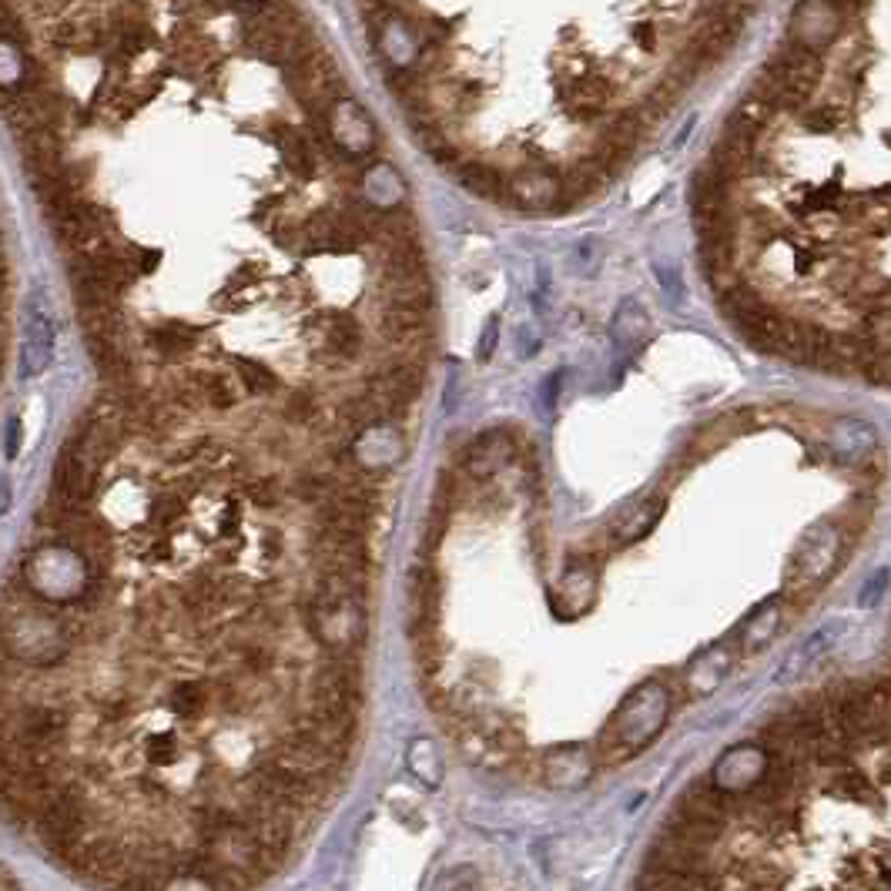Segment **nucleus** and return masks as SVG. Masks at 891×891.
<instances>
[{
	"mask_svg": "<svg viewBox=\"0 0 891 891\" xmlns=\"http://www.w3.org/2000/svg\"><path fill=\"white\" fill-rule=\"evenodd\" d=\"M865 372L875 382H885V386H891V349H871V356L865 362Z\"/></svg>",
	"mask_w": 891,
	"mask_h": 891,
	"instance_id": "c9c22d12",
	"label": "nucleus"
},
{
	"mask_svg": "<svg viewBox=\"0 0 891 891\" xmlns=\"http://www.w3.org/2000/svg\"><path fill=\"white\" fill-rule=\"evenodd\" d=\"M841 731L848 741H875V737L891 731V684L871 687L865 694L845 697L838 704Z\"/></svg>",
	"mask_w": 891,
	"mask_h": 891,
	"instance_id": "20e7f679",
	"label": "nucleus"
},
{
	"mask_svg": "<svg viewBox=\"0 0 891 891\" xmlns=\"http://www.w3.org/2000/svg\"><path fill=\"white\" fill-rule=\"evenodd\" d=\"M878 449V433L875 426L865 423V419H841V423L831 429V453H835L838 463H868V456Z\"/></svg>",
	"mask_w": 891,
	"mask_h": 891,
	"instance_id": "4468645a",
	"label": "nucleus"
},
{
	"mask_svg": "<svg viewBox=\"0 0 891 891\" xmlns=\"http://www.w3.org/2000/svg\"><path fill=\"white\" fill-rule=\"evenodd\" d=\"M198 386L205 406L212 409H232L238 396H242V382H238V376H228V372H201Z\"/></svg>",
	"mask_w": 891,
	"mask_h": 891,
	"instance_id": "a878e982",
	"label": "nucleus"
},
{
	"mask_svg": "<svg viewBox=\"0 0 891 891\" xmlns=\"http://www.w3.org/2000/svg\"><path fill=\"white\" fill-rule=\"evenodd\" d=\"M426 332H429L426 312H413V309L382 312V335H386L392 346H413V342L426 339Z\"/></svg>",
	"mask_w": 891,
	"mask_h": 891,
	"instance_id": "a211bd4d",
	"label": "nucleus"
},
{
	"mask_svg": "<svg viewBox=\"0 0 891 891\" xmlns=\"http://www.w3.org/2000/svg\"><path fill=\"white\" fill-rule=\"evenodd\" d=\"M768 768L771 761L761 747H734L731 754H724V758L717 761L711 781L724 794H741V791H751L754 784L768 774Z\"/></svg>",
	"mask_w": 891,
	"mask_h": 891,
	"instance_id": "423d86ee",
	"label": "nucleus"
},
{
	"mask_svg": "<svg viewBox=\"0 0 891 891\" xmlns=\"http://www.w3.org/2000/svg\"><path fill=\"white\" fill-rule=\"evenodd\" d=\"M660 513H664V500L660 496H644V500L630 503L627 510L617 513V520L610 523L607 530V540L613 546H630L637 543L640 536L654 530V523L660 520Z\"/></svg>",
	"mask_w": 891,
	"mask_h": 891,
	"instance_id": "f8f14e48",
	"label": "nucleus"
},
{
	"mask_svg": "<svg viewBox=\"0 0 891 891\" xmlns=\"http://www.w3.org/2000/svg\"><path fill=\"white\" fill-rule=\"evenodd\" d=\"M781 627V613H778V600H768L764 607L747 620L744 634H741V647L744 650H761L771 644V637L778 634Z\"/></svg>",
	"mask_w": 891,
	"mask_h": 891,
	"instance_id": "bb28decb",
	"label": "nucleus"
},
{
	"mask_svg": "<svg viewBox=\"0 0 891 891\" xmlns=\"http://www.w3.org/2000/svg\"><path fill=\"white\" fill-rule=\"evenodd\" d=\"M456 175L469 195L476 198H500L506 191V178L493 165H483V161H463L456 168Z\"/></svg>",
	"mask_w": 891,
	"mask_h": 891,
	"instance_id": "4be33fe9",
	"label": "nucleus"
},
{
	"mask_svg": "<svg viewBox=\"0 0 891 891\" xmlns=\"http://www.w3.org/2000/svg\"><path fill=\"white\" fill-rule=\"evenodd\" d=\"M727 667H731V654H727L724 647L707 650V654L697 657L691 670H687V687H691L694 694H711L727 677Z\"/></svg>",
	"mask_w": 891,
	"mask_h": 891,
	"instance_id": "6ab92c4d",
	"label": "nucleus"
},
{
	"mask_svg": "<svg viewBox=\"0 0 891 891\" xmlns=\"http://www.w3.org/2000/svg\"><path fill=\"white\" fill-rule=\"evenodd\" d=\"M771 114H774V111L768 108V104L758 101V98H754V94H751V98L737 104V111L731 114V118H727L724 138H727V141H737V145L754 148V141H758V131L764 128V124H768Z\"/></svg>",
	"mask_w": 891,
	"mask_h": 891,
	"instance_id": "f3484780",
	"label": "nucleus"
},
{
	"mask_svg": "<svg viewBox=\"0 0 891 891\" xmlns=\"http://www.w3.org/2000/svg\"><path fill=\"white\" fill-rule=\"evenodd\" d=\"M593 774L590 751L583 744L553 747L543 758V781L550 788H583Z\"/></svg>",
	"mask_w": 891,
	"mask_h": 891,
	"instance_id": "9d476101",
	"label": "nucleus"
},
{
	"mask_svg": "<svg viewBox=\"0 0 891 891\" xmlns=\"http://www.w3.org/2000/svg\"><path fill=\"white\" fill-rule=\"evenodd\" d=\"M151 339H155L158 352H165V356H181V352H188L191 346H195L198 329H191V325H185V322H165V325H158V329L151 332Z\"/></svg>",
	"mask_w": 891,
	"mask_h": 891,
	"instance_id": "c756f323",
	"label": "nucleus"
},
{
	"mask_svg": "<svg viewBox=\"0 0 891 891\" xmlns=\"http://www.w3.org/2000/svg\"><path fill=\"white\" fill-rule=\"evenodd\" d=\"M275 145H279L285 165L295 168V175H302V178L315 175V168H319V151L312 148V141L305 138L302 131H292V128L279 131L275 134Z\"/></svg>",
	"mask_w": 891,
	"mask_h": 891,
	"instance_id": "aec40b11",
	"label": "nucleus"
},
{
	"mask_svg": "<svg viewBox=\"0 0 891 891\" xmlns=\"http://www.w3.org/2000/svg\"><path fill=\"white\" fill-rule=\"evenodd\" d=\"M667 714H670V691L660 680H647V684L637 687L624 701V707L610 717L597 754L607 764L630 761L660 734Z\"/></svg>",
	"mask_w": 891,
	"mask_h": 891,
	"instance_id": "f257e3e1",
	"label": "nucleus"
},
{
	"mask_svg": "<svg viewBox=\"0 0 891 891\" xmlns=\"http://www.w3.org/2000/svg\"><path fill=\"white\" fill-rule=\"evenodd\" d=\"M17 449H21V419H11L7 423V459H17Z\"/></svg>",
	"mask_w": 891,
	"mask_h": 891,
	"instance_id": "4c0bfd02",
	"label": "nucleus"
},
{
	"mask_svg": "<svg viewBox=\"0 0 891 891\" xmlns=\"http://www.w3.org/2000/svg\"><path fill=\"white\" fill-rule=\"evenodd\" d=\"M513 456V439L503 429H490V433L476 436L473 443L463 449V469L473 479H490L493 473L510 463Z\"/></svg>",
	"mask_w": 891,
	"mask_h": 891,
	"instance_id": "9b49d317",
	"label": "nucleus"
},
{
	"mask_svg": "<svg viewBox=\"0 0 891 891\" xmlns=\"http://www.w3.org/2000/svg\"><path fill=\"white\" fill-rule=\"evenodd\" d=\"M647 332H650V319H647L644 305H640L637 299H627L624 305H620L617 319H613V339H617L624 349L634 352V349L644 346Z\"/></svg>",
	"mask_w": 891,
	"mask_h": 891,
	"instance_id": "412c9836",
	"label": "nucleus"
},
{
	"mask_svg": "<svg viewBox=\"0 0 891 891\" xmlns=\"http://www.w3.org/2000/svg\"><path fill=\"white\" fill-rule=\"evenodd\" d=\"M603 181H607V175H603V171L593 165V158L580 161V165H573L567 171V178H563V201H560V208H570V205H577V201L590 198L593 191L603 185Z\"/></svg>",
	"mask_w": 891,
	"mask_h": 891,
	"instance_id": "5701e85b",
	"label": "nucleus"
},
{
	"mask_svg": "<svg viewBox=\"0 0 891 891\" xmlns=\"http://www.w3.org/2000/svg\"><path fill=\"white\" fill-rule=\"evenodd\" d=\"M4 885H7V891H17V885H14V875H11V871H4Z\"/></svg>",
	"mask_w": 891,
	"mask_h": 891,
	"instance_id": "a19ab883",
	"label": "nucleus"
},
{
	"mask_svg": "<svg viewBox=\"0 0 891 891\" xmlns=\"http://www.w3.org/2000/svg\"><path fill=\"white\" fill-rule=\"evenodd\" d=\"M848 634V620H828L825 627H818L814 634L804 640V644L794 650V654L784 660L778 670V680H798L808 674L811 667H818L831 650L838 647V640Z\"/></svg>",
	"mask_w": 891,
	"mask_h": 891,
	"instance_id": "6e6552de",
	"label": "nucleus"
},
{
	"mask_svg": "<svg viewBox=\"0 0 891 891\" xmlns=\"http://www.w3.org/2000/svg\"><path fill=\"white\" fill-rule=\"evenodd\" d=\"M845 121V114H841L835 104H821V108H814L808 118H804V124H808V131H818V134H825V131H835L838 124Z\"/></svg>",
	"mask_w": 891,
	"mask_h": 891,
	"instance_id": "473e14b6",
	"label": "nucleus"
},
{
	"mask_svg": "<svg viewBox=\"0 0 891 891\" xmlns=\"http://www.w3.org/2000/svg\"><path fill=\"white\" fill-rule=\"evenodd\" d=\"M289 409H292V416H295V413H299V416H309L312 409H315V402H309V396H299V399H292V406H289Z\"/></svg>",
	"mask_w": 891,
	"mask_h": 891,
	"instance_id": "ea45409f",
	"label": "nucleus"
},
{
	"mask_svg": "<svg viewBox=\"0 0 891 891\" xmlns=\"http://www.w3.org/2000/svg\"><path fill=\"white\" fill-rule=\"evenodd\" d=\"M644 131H647V121L640 118L637 111L617 114V118L610 121V128H607V138H603V145L620 148V151H627V155H630V148L637 145L640 134H644Z\"/></svg>",
	"mask_w": 891,
	"mask_h": 891,
	"instance_id": "c85d7f7f",
	"label": "nucleus"
},
{
	"mask_svg": "<svg viewBox=\"0 0 891 891\" xmlns=\"http://www.w3.org/2000/svg\"><path fill=\"white\" fill-rule=\"evenodd\" d=\"M506 195L526 212H557L563 201V178L553 175L550 168H520L506 181Z\"/></svg>",
	"mask_w": 891,
	"mask_h": 891,
	"instance_id": "39448f33",
	"label": "nucleus"
},
{
	"mask_svg": "<svg viewBox=\"0 0 891 891\" xmlns=\"http://www.w3.org/2000/svg\"><path fill=\"white\" fill-rule=\"evenodd\" d=\"M362 346V329L352 315H332L325 322V349L342 359H352Z\"/></svg>",
	"mask_w": 891,
	"mask_h": 891,
	"instance_id": "b1692460",
	"label": "nucleus"
},
{
	"mask_svg": "<svg viewBox=\"0 0 891 891\" xmlns=\"http://www.w3.org/2000/svg\"><path fill=\"white\" fill-rule=\"evenodd\" d=\"M382 302L386 309H413V312H426L433 305V285H429L426 272H413V275H382L379 282Z\"/></svg>",
	"mask_w": 891,
	"mask_h": 891,
	"instance_id": "ddd939ff",
	"label": "nucleus"
},
{
	"mask_svg": "<svg viewBox=\"0 0 891 891\" xmlns=\"http://www.w3.org/2000/svg\"><path fill=\"white\" fill-rule=\"evenodd\" d=\"M54 335H57L54 315L47 312L44 299H34L31 309H27V335H24V349H21V376L24 379L41 376L47 369L51 352H54Z\"/></svg>",
	"mask_w": 891,
	"mask_h": 891,
	"instance_id": "0eeeda50",
	"label": "nucleus"
},
{
	"mask_svg": "<svg viewBox=\"0 0 891 891\" xmlns=\"http://www.w3.org/2000/svg\"><path fill=\"white\" fill-rule=\"evenodd\" d=\"M721 309H724L727 315H731L734 325H737V329H741L744 322L758 319V315H761V312H768L771 305L764 302L754 289H747V285H731V289H724V292H721Z\"/></svg>",
	"mask_w": 891,
	"mask_h": 891,
	"instance_id": "393cba45",
	"label": "nucleus"
},
{
	"mask_svg": "<svg viewBox=\"0 0 891 891\" xmlns=\"http://www.w3.org/2000/svg\"><path fill=\"white\" fill-rule=\"evenodd\" d=\"M329 141H335L349 155H366L376 145V128L369 124L359 104L342 101L329 111Z\"/></svg>",
	"mask_w": 891,
	"mask_h": 891,
	"instance_id": "1a4fd4ad",
	"label": "nucleus"
},
{
	"mask_svg": "<svg viewBox=\"0 0 891 891\" xmlns=\"http://www.w3.org/2000/svg\"><path fill=\"white\" fill-rule=\"evenodd\" d=\"M252 500H255L258 506L275 503V490H272V486H268L265 479H262V483H255V486H252Z\"/></svg>",
	"mask_w": 891,
	"mask_h": 891,
	"instance_id": "58836bf2",
	"label": "nucleus"
},
{
	"mask_svg": "<svg viewBox=\"0 0 891 891\" xmlns=\"http://www.w3.org/2000/svg\"><path fill=\"white\" fill-rule=\"evenodd\" d=\"M436 891H479V878L473 868H456L439 878Z\"/></svg>",
	"mask_w": 891,
	"mask_h": 891,
	"instance_id": "f704fd0d",
	"label": "nucleus"
},
{
	"mask_svg": "<svg viewBox=\"0 0 891 891\" xmlns=\"http://www.w3.org/2000/svg\"><path fill=\"white\" fill-rule=\"evenodd\" d=\"M312 630L335 657H349L366 640V613L359 597H335L322 593L312 603Z\"/></svg>",
	"mask_w": 891,
	"mask_h": 891,
	"instance_id": "f03ea898",
	"label": "nucleus"
},
{
	"mask_svg": "<svg viewBox=\"0 0 891 891\" xmlns=\"http://www.w3.org/2000/svg\"><path fill=\"white\" fill-rule=\"evenodd\" d=\"M861 218H865L871 228H891V188L871 191L865 201V215Z\"/></svg>",
	"mask_w": 891,
	"mask_h": 891,
	"instance_id": "2f4dec72",
	"label": "nucleus"
},
{
	"mask_svg": "<svg viewBox=\"0 0 891 891\" xmlns=\"http://www.w3.org/2000/svg\"><path fill=\"white\" fill-rule=\"evenodd\" d=\"M838 34V7L831 4H804L794 11V44H804L818 51V44L831 41Z\"/></svg>",
	"mask_w": 891,
	"mask_h": 891,
	"instance_id": "2eb2a0df",
	"label": "nucleus"
},
{
	"mask_svg": "<svg viewBox=\"0 0 891 891\" xmlns=\"http://www.w3.org/2000/svg\"><path fill=\"white\" fill-rule=\"evenodd\" d=\"M409 771L416 774L419 781L426 784V788H436L439 781H443V761H439V751L433 741H426V737H419V741H413V747H409Z\"/></svg>",
	"mask_w": 891,
	"mask_h": 891,
	"instance_id": "cd10ccee",
	"label": "nucleus"
},
{
	"mask_svg": "<svg viewBox=\"0 0 891 891\" xmlns=\"http://www.w3.org/2000/svg\"><path fill=\"white\" fill-rule=\"evenodd\" d=\"M235 369H238V382H242V389H248V392H272L275 389V372L268 366H262V362L238 359Z\"/></svg>",
	"mask_w": 891,
	"mask_h": 891,
	"instance_id": "7c9ffc66",
	"label": "nucleus"
},
{
	"mask_svg": "<svg viewBox=\"0 0 891 891\" xmlns=\"http://www.w3.org/2000/svg\"><path fill=\"white\" fill-rule=\"evenodd\" d=\"M888 580H891L888 570H875V573H871V577L865 580V587H861V597H858L861 607H878L881 597H885V590H888Z\"/></svg>",
	"mask_w": 891,
	"mask_h": 891,
	"instance_id": "72a5a7b5",
	"label": "nucleus"
},
{
	"mask_svg": "<svg viewBox=\"0 0 891 891\" xmlns=\"http://www.w3.org/2000/svg\"><path fill=\"white\" fill-rule=\"evenodd\" d=\"M838 546H841L838 526L831 523L811 526L788 563V587L814 590L818 583H825L831 577V570L838 567Z\"/></svg>",
	"mask_w": 891,
	"mask_h": 891,
	"instance_id": "7ed1b4c3",
	"label": "nucleus"
},
{
	"mask_svg": "<svg viewBox=\"0 0 891 891\" xmlns=\"http://www.w3.org/2000/svg\"><path fill=\"white\" fill-rule=\"evenodd\" d=\"M607 101H610V84L597 78V74L577 78L563 88V104H567V111L573 118H593V114H600L607 108Z\"/></svg>",
	"mask_w": 891,
	"mask_h": 891,
	"instance_id": "dca6fc26",
	"label": "nucleus"
},
{
	"mask_svg": "<svg viewBox=\"0 0 891 891\" xmlns=\"http://www.w3.org/2000/svg\"><path fill=\"white\" fill-rule=\"evenodd\" d=\"M496 335H500V322H490L486 325V339H479V359H490L493 349H496Z\"/></svg>",
	"mask_w": 891,
	"mask_h": 891,
	"instance_id": "e433bc0d",
	"label": "nucleus"
}]
</instances>
